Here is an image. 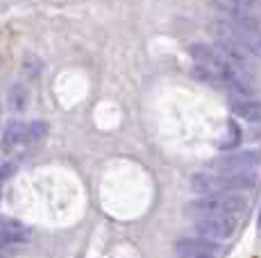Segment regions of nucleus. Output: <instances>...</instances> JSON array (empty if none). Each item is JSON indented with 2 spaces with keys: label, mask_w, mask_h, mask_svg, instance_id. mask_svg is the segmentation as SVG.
Instances as JSON below:
<instances>
[{
  "label": "nucleus",
  "mask_w": 261,
  "mask_h": 258,
  "mask_svg": "<svg viewBox=\"0 0 261 258\" xmlns=\"http://www.w3.org/2000/svg\"><path fill=\"white\" fill-rule=\"evenodd\" d=\"M189 54L198 61V66L212 71L223 88H227V91L243 95V98H250L254 93L252 82L245 75H241L237 68L229 63V59L225 57L218 46H214V43H191Z\"/></svg>",
  "instance_id": "f257e3e1"
},
{
  "label": "nucleus",
  "mask_w": 261,
  "mask_h": 258,
  "mask_svg": "<svg viewBox=\"0 0 261 258\" xmlns=\"http://www.w3.org/2000/svg\"><path fill=\"white\" fill-rule=\"evenodd\" d=\"M212 29L218 43L237 46L250 57L261 59V29L257 23H232L227 18H218Z\"/></svg>",
  "instance_id": "f03ea898"
},
{
  "label": "nucleus",
  "mask_w": 261,
  "mask_h": 258,
  "mask_svg": "<svg viewBox=\"0 0 261 258\" xmlns=\"http://www.w3.org/2000/svg\"><path fill=\"white\" fill-rule=\"evenodd\" d=\"M257 183L254 172H243V175H223V172H198L191 177V188L195 192L204 195H223V192H237L248 190Z\"/></svg>",
  "instance_id": "7ed1b4c3"
},
{
  "label": "nucleus",
  "mask_w": 261,
  "mask_h": 258,
  "mask_svg": "<svg viewBox=\"0 0 261 258\" xmlns=\"http://www.w3.org/2000/svg\"><path fill=\"white\" fill-rule=\"evenodd\" d=\"M248 200L239 192H223V195H204L189 204V211L202 213V215H239L245 211Z\"/></svg>",
  "instance_id": "20e7f679"
},
{
  "label": "nucleus",
  "mask_w": 261,
  "mask_h": 258,
  "mask_svg": "<svg viewBox=\"0 0 261 258\" xmlns=\"http://www.w3.org/2000/svg\"><path fill=\"white\" fill-rule=\"evenodd\" d=\"M239 227V220L232 215H204L195 220V231L207 240H229Z\"/></svg>",
  "instance_id": "39448f33"
},
{
  "label": "nucleus",
  "mask_w": 261,
  "mask_h": 258,
  "mask_svg": "<svg viewBox=\"0 0 261 258\" xmlns=\"http://www.w3.org/2000/svg\"><path fill=\"white\" fill-rule=\"evenodd\" d=\"M259 163H261V150H245L216 158L212 168L216 172H223V175H243V172L254 170Z\"/></svg>",
  "instance_id": "423d86ee"
},
{
  "label": "nucleus",
  "mask_w": 261,
  "mask_h": 258,
  "mask_svg": "<svg viewBox=\"0 0 261 258\" xmlns=\"http://www.w3.org/2000/svg\"><path fill=\"white\" fill-rule=\"evenodd\" d=\"M25 129H28V122L21 120H9L7 125L3 127V136H0V150L5 154L14 152L16 147L25 145Z\"/></svg>",
  "instance_id": "0eeeda50"
},
{
  "label": "nucleus",
  "mask_w": 261,
  "mask_h": 258,
  "mask_svg": "<svg viewBox=\"0 0 261 258\" xmlns=\"http://www.w3.org/2000/svg\"><path fill=\"white\" fill-rule=\"evenodd\" d=\"M175 251H177L179 256L182 254H212V256H216L218 242L207 240V238H202V236H189V238H182V240L175 242Z\"/></svg>",
  "instance_id": "6e6552de"
},
{
  "label": "nucleus",
  "mask_w": 261,
  "mask_h": 258,
  "mask_svg": "<svg viewBox=\"0 0 261 258\" xmlns=\"http://www.w3.org/2000/svg\"><path fill=\"white\" fill-rule=\"evenodd\" d=\"M234 116L243 118L248 122H261V102L259 100H250V98H232L229 102Z\"/></svg>",
  "instance_id": "1a4fd4ad"
},
{
  "label": "nucleus",
  "mask_w": 261,
  "mask_h": 258,
  "mask_svg": "<svg viewBox=\"0 0 261 258\" xmlns=\"http://www.w3.org/2000/svg\"><path fill=\"white\" fill-rule=\"evenodd\" d=\"M241 141H243V132H241V127L237 125L234 120H227L223 127V134H220L218 138V150H237V147L241 145Z\"/></svg>",
  "instance_id": "9d476101"
},
{
  "label": "nucleus",
  "mask_w": 261,
  "mask_h": 258,
  "mask_svg": "<svg viewBox=\"0 0 261 258\" xmlns=\"http://www.w3.org/2000/svg\"><path fill=\"white\" fill-rule=\"evenodd\" d=\"M30 104V91L23 86V84H14L12 88L7 91V107L12 111H25Z\"/></svg>",
  "instance_id": "9b49d317"
},
{
  "label": "nucleus",
  "mask_w": 261,
  "mask_h": 258,
  "mask_svg": "<svg viewBox=\"0 0 261 258\" xmlns=\"http://www.w3.org/2000/svg\"><path fill=\"white\" fill-rule=\"evenodd\" d=\"M48 134V122L46 120H32L28 122V129H25V145H32V143H39L41 138H46Z\"/></svg>",
  "instance_id": "f8f14e48"
},
{
  "label": "nucleus",
  "mask_w": 261,
  "mask_h": 258,
  "mask_svg": "<svg viewBox=\"0 0 261 258\" xmlns=\"http://www.w3.org/2000/svg\"><path fill=\"white\" fill-rule=\"evenodd\" d=\"M16 175V163L7 161V163H0V183H5L9 177Z\"/></svg>",
  "instance_id": "ddd939ff"
},
{
  "label": "nucleus",
  "mask_w": 261,
  "mask_h": 258,
  "mask_svg": "<svg viewBox=\"0 0 261 258\" xmlns=\"http://www.w3.org/2000/svg\"><path fill=\"white\" fill-rule=\"evenodd\" d=\"M179 258H216L212 254H182Z\"/></svg>",
  "instance_id": "4468645a"
},
{
  "label": "nucleus",
  "mask_w": 261,
  "mask_h": 258,
  "mask_svg": "<svg viewBox=\"0 0 261 258\" xmlns=\"http://www.w3.org/2000/svg\"><path fill=\"white\" fill-rule=\"evenodd\" d=\"M257 222H259V229H261V208H259V220Z\"/></svg>",
  "instance_id": "2eb2a0df"
}]
</instances>
